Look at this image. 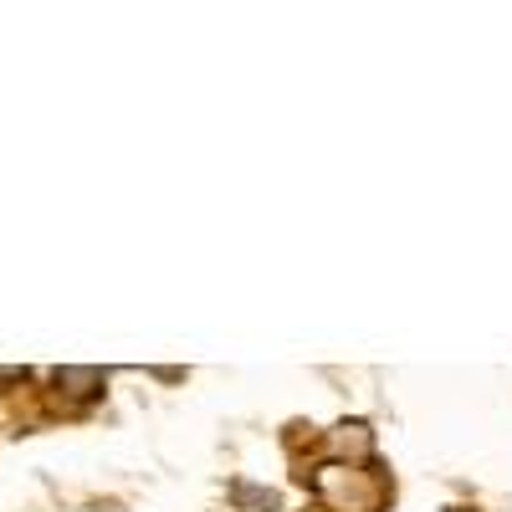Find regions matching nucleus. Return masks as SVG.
I'll use <instances>...</instances> for the list:
<instances>
[{
  "label": "nucleus",
  "mask_w": 512,
  "mask_h": 512,
  "mask_svg": "<svg viewBox=\"0 0 512 512\" xmlns=\"http://www.w3.org/2000/svg\"><path fill=\"white\" fill-rule=\"evenodd\" d=\"M52 384H57L62 395H72V400H93V395H103L108 374H103V369H88V364H62V369L52 374Z\"/></svg>",
  "instance_id": "obj_1"
},
{
  "label": "nucleus",
  "mask_w": 512,
  "mask_h": 512,
  "mask_svg": "<svg viewBox=\"0 0 512 512\" xmlns=\"http://www.w3.org/2000/svg\"><path fill=\"white\" fill-rule=\"evenodd\" d=\"M31 374L26 369H0V390H6V384H26Z\"/></svg>",
  "instance_id": "obj_2"
}]
</instances>
